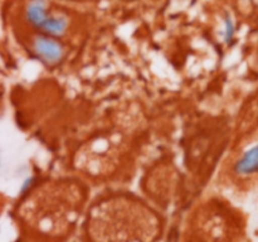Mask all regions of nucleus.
Here are the masks:
<instances>
[{
  "instance_id": "1",
  "label": "nucleus",
  "mask_w": 258,
  "mask_h": 242,
  "mask_svg": "<svg viewBox=\"0 0 258 242\" xmlns=\"http://www.w3.org/2000/svg\"><path fill=\"white\" fill-rule=\"evenodd\" d=\"M27 19L37 29L49 35H59L64 33L68 23L63 17H53L47 13L43 0H32L27 8Z\"/></svg>"
},
{
  "instance_id": "2",
  "label": "nucleus",
  "mask_w": 258,
  "mask_h": 242,
  "mask_svg": "<svg viewBox=\"0 0 258 242\" xmlns=\"http://www.w3.org/2000/svg\"><path fill=\"white\" fill-rule=\"evenodd\" d=\"M34 50L40 58L49 63L58 62L63 54L62 45L48 37H38L34 40Z\"/></svg>"
},
{
  "instance_id": "3",
  "label": "nucleus",
  "mask_w": 258,
  "mask_h": 242,
  "mask_svg": "<svg viewBox=\"0 0 258 242\" xmlns=\"http://www.w3.org/2000/svg\"><path fill=\"white\" fill-rule=\"evenodd\" d=\"M234 171L239 175L258 173V145L252 146L234 164Z\"/></svg>"
},
{
  "instance_id": "4",
  "label": "nucleus",
  "mask_w": 258,
  "mask_h": 242,
  "mask_svg": "<svg viewBox=\"0 0 258 242\" xmlns=\"http://www.w3.org/2000/svg\"><path fill=\"white\" fill-rule=\"evenodd\" d=\"M226 40L228 43H231V40L233 39L234 34V23L232 20V18L229 15H227L226 18Z\"/></svg>"
}]
</instances>
